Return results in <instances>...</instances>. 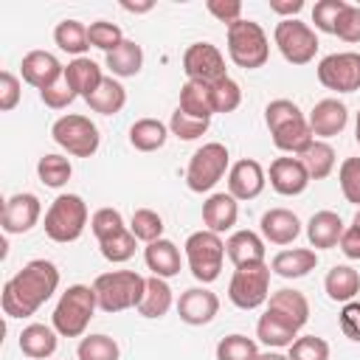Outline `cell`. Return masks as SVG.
<instances>
[{"label":"cell","mask_w":360,"mask_h":360,"mask_svg":"<svg viewBox=\"0 0 360 360\" xmlns=\"http://www.w3.org/2000/svg\"><path fill=\"white\" fill-rule=\"evenodd\" d=\"M53 42H56L62 51H68V53H73V56L79 59V56L90 48L87 25L79 22V20H62V22L53 28Z\"/></svg>","instance_id":"37"},{"label":"cell","mask_w":360,"mask_h":360,"mask_svg":"<svg viewBox=\"0 0 360 360\" xmlns=\"http://www.w3.org/2000/svg\"><path fill=\"white\" fill-rule=\"evenodd\" d=\"M96 307H98V298H96V290L93 287H87V284H70L59 295L56 309L51 315V323H53V329L62 338H82L84 329L93 321Z\"/></svg>","instance_id":"3"},{"label":"cell","mask_w":360,"mask_h":360,"mask_svg":"<svg viewBox=\"0 0 360 360\" xmlns=\"http://www.w3.org/2000/svg\"><path fill=\"white\" fill-rule=\"evenodd\" d=\"M169 132L177 135L180 141H197L208 132V121H200V118L186 115L183 110H174L169 118Z\"/></svg>","instance_id":"47"},{"label":"cell","mask_w":360,"mask_h":360,"mask_svg":"<svg viewBox=\"0 0 360 360\" xmlns=\"http://www.w3.org/2000/svg\"><path fill=\"white\" fill-rule=\"evenodd\" d=\"M90 231H93V236H96L98 242H107L110 236L127 231V225H124V217H121L118 208H98V211L90 217Z\"/></svg>","instance_id":"42"},{"label":"cell","mask_w":360,"mask_h":360,"mask_svg":"<svg viewBox=\"0 0 360 360\" xmlns=\"http://www.w3.org/2000/svg\"><path fill=\"white\" fill-rule=\"evenodd\" d=\"M87 39H90L93 48H101L104 53H110V51H115L124 42V34H121V28L115 22L96 20V22L87 25Z\"/></svg>","instance_id":"43"},{"label":"cell","mask_w":360,"mask_h":360,"mask_svg":"<svg viewBox=\"0 0 360 360\" xmlns=\"http://www.w3.org/2000/svg\"><path fill=\"white\" fill-rule=\"evenodd\" d=\"M141 65H143V51H141V45H138L135 39H124L115 51L107 53V68H110V73L118 76V79L135 76V73L141 70Z\"/></svg>","instance_id":"35"},{"label":"cell","mask_w":360,"mask_h":360,"mask_svg":"<svg viewBox=\"0 0 360 360\" xmlns=\"http://www.w3.org/2000/svg\"><path fill=\"white\" fill-rule=\"evenodd\" d=\"M186 262H188V270L197 281L202 284H211L219 278V270H222V259H225V242L219 233L202 228V231H194L188 239H186Z\"/></svg>","instance_id":"7"},{"label":"cell","mask_w":360,"mask_h":360,"mask_svg":"<svg viewBox=\"0 0 360 360\" xmlns=\"http://www.w3.org/2000/svg\"><path fill=\"white\" fill-rule=\"evenodd\" d=\"M84 101H87V107H90L93 112L115 115V112H121L124 104H127V90H124V84H121L115 76H104V82L98 84V90L90 93Z\"/></svg>","instance_id":"29"},{"label":"cell","mask_w":360,"mask_h":360,"mask_svg":"<svg viewBox=\"0 0 360 360\" xmlns=\"http://www.w3.org/2000/svg\"><path fill=\"white\" fill-rule=\"evenodd\" d=\"M335 34L343 39V42H360V8L357 6H346L338 17V25H335Z\"/></svg>","instance_id":"50"},{"label":"cell","mask_w":360,"mask_h":360,"mask_svg":"<svg viewBox=\"0 0 360 360\" xmlns=\"http://www.w3.org/2000/svg\"><path fill=\"white\" fill-rule=\"evenodd\" d=\"M172 309V287L166 278L160 276H149L146 278V292L138 304V312L143 318H163Z\"/></svg>","instance_id":"33"},{"label":"cell","mask_w":360,"mask_h":360,"mask_svg":"<svg viewBox=\"0 0 360 360\" xmlns=\"http://www.w3.org/2000/svg\"><path fill=\"white\" fill-rule=\"evenodd\" d=\"M79 360H118V343L110 335H87L79 340L76 349Z\"/></svg>","instance_id":"39"},{"label":"cell","mask_w":360,"mask_h":360,"mask_svg":"<svg viewBox=\"0 0 360 360\" xmlns=\"http://www.w3.org/2000/svg\"><path fill=\"white\" fill-rule=\"evenodd\" d=\"M273 39L281 51V56L290 65H309L318 53V37L315 31L301 20H281L273 31Z\"/></svg>","instance_id":"11"},{"label":"cell","mask_w":360,"mask_h":360,"mask_svg":"<svg viewBox=\"0 0 360 360\" xmlns=\"http://www.w3.org/2000/svg\"><path fill=\"white\" fill-rule=\"evenodd\" d=\"M152 6H155L152 0H146V3H129V0H124V3H121V8H124V11H132V14H143V11H152Z\"/></svg>","instance_id":"57"},{"label":"cell","mask_w":360,"mask_h":360,"mask_svg":"<svg viewBox=\"0 0 360 360\" xmlns=\"http://www.w3.org/2000/svg\"><path fill=\"white\" fill-rule=\"evenodd\" d=\"M307 121H309V129H312L315 138H335V135H340L346 129L349 110L338 98H323V101H318L312 107V112H309Z\"/></svg>","instance_id":"19"},{"label":"cell","mask_w":360,"mask_h":360,"mask_svg":"<svg viewBox=\"0 0 360 360\" xmlns=\"http://www.w3.org/2000/svg\"><path fill=\"white\" fill-rule=\"evenodd\" d=\"M217 360H259V346L245 335H225L217 343Z\"/></svg>","instance_id":"40"},{"label":"cell","mask_w":360,"mask_h":360,"mask_svg":"<svg viewBox=\"0 0 360 360\" xmlns=\"http://www.w3.org/2000/svg\"><path fill=\"white\" fill-rule=\"evenodd\" d=\"M205 8H208L219 22H228V25H233L236 20H242V3H239V0H208Z\"/></svg>","instance_id":"54"},{"label":"cell","mask_w":360,"mask_h":360,"mask_svg":"<svg viewBox=\"0 0 360 360\" xmlns=\"http://www.w3.org/2000/svg\"><path fill=\"white\" fill-rule=\"evenodd\" d=\"M20 70H22V79H25L31 87H37L39 93L48 90L51 84H56V82L65 76L62 62H59L53 53H48V51H31V53H25Z\"/></svg>","instance_id":"17"},{"label":"cell","mask_w":360,"mask_h":360,"mask_svg":"<svg viewBox=\"0 0 360 360\" xmlns=\"http://www.w3.org/2000/svg\"><path fill=\"white\" fill-rule=\"evenodd\" d=\"M352 225H357V228H360V208H357V214H354V222H352Z\"/></svg>","instance_id":"60"},{"label":"cell","mask_w":360,"mask_h":360,"mask_svg":"<svg viewBox=\"0 0 360 360\" xmlns=\"http://www.w3.org/2000/svg\"><path fill=\"white\" fill-rule=\"evenodd\" d=\"M166 138H169V127L158 118H138L129 127V143L138 152H155L166 143Z\"/></svg>","instance_id":"34"},{"label":"cell","mask_w":360,"mask_h":360,"mask_svg":"<svg viewBox=\"0 0 360 360\" xmlns=\"http://www.w3.org/2000/svg\"><path fill=\"white\" fill-rule=\"evenodd\" d=\"M343 219L335 211H315L307 222V239L315 250H329L343 236Z\"/></svg>","instance_id":"23"},{"label":"cell","mask_w":360,"mask_h":360,"mask_svg":"<svg viewBox=\"0 0 360 360\" xmlns=\"http://www.w3.org/2000/svg\"><path fill=\"white\" fill-rule=\"evenodd\" d=\"M228 298L239 309H256L270 298V264H245L236 267L228 284Z\"/></svg>","instance_id":"10"},{"label":"cell","mask_w":360,"mask_h":360,"mask_svg":"<svg viewBox=\"0 0 360 360\" xmlns=\"http://www.w3.org/2000/svg\"><path fill=\"white\" fill-rule=\"evenodd\" d=\"M225 253L236 267L264 262V239L256 231H233L225 242Z\"/></svg>","instance_id":"24"},{"label":"cell","mask_w":360,"mask_h":360,"mask_svg":"<svg viewBox=\"0 0 360 360\" xmlns=\"http://www.w3.org/2000/svg\"><path fill=\"white\" fill-rule=\"evenodd\" d=\"M340 332L349 340L360 343V301L343 304V309H340Z\"/></svg>","instance_id":"53"},{"label":"cell","mask_w":360,"mask_h":360,"mask_svg":"<svg viewBox=\"0 0 360 360\" xmlns=\"http://www.w3.org/2000/svg\"><path fill=\"white\" fill-rule=\"evenodd\" d=\"M298 158H301V163L307 166L309 180H323V177H329L332 169H335V149H332V143L318 141V138H315V141L307 146V152H301Z\"/></svg>","instance_id":"36"},{"label":"cell","mask_w":360,"mask_h":360,"mask_svg":"<svg viewBox=\"0 0 360 360\" xmlns=\"http://www.w3.org/2000/svg\"><path fill=\"white\" fill-rule=\"evenodd\" d=\"M340 250L349 256V259H360V228L357 225H349L340 236Z\"/></svg>","instance_id":"55"},{"label":"cell","mask_w":360,"mask_h":360,"mask_svg":"<svg viewBox=\"0 0 360 360\" xmlns=\"http://www.w3.org/2000/svg\"><path fill=\"white\" fill-rule=\"evenodd\" d=\"M270 186H273L278 194H284V197H295V194L307 191V186H309V172H307V166L301 163V158H292V155L276 158V160L270 163Z\"/></svg>","instance_id":"18"},{"label":"cell","mask_w":360,"mask_h":360,"mask_svg":"<svg viewBox=\"0 0 360 360\" xmlns=\"http://www.w3.org/2000/svg\"><path fill=\"white\" fill-rule=\"evenodd\" d=\"M211 98H214V112H233L242 104V87L228 76L211 84Z\"/></svg>","instance_id":"45"},{"label":"cell","mask_w":360,"mask_h":360,"mask_svg":"<svg viewBox=\"0 0 360 360\" xmlns=\"http://www.w3.org/2000/svg\"><path fill=\"white\" fill-rule=\"evenodd\" d=\"M264 121H267V129L273 135V143L287 155H301L315 141V135L309 129V121L304 118L298 104L290 101V98L270 101L264 107Z\"/></svg>","instance_id":"2"},{"label":"cell","mask_w":360,"mask_h":360,"mask_svg":"<svg viewBox=\"0 0 360 360\" xmlns=\"http://www.w3.org/2000/svg\"><path fill=\"white\" fill-rule=\"evenodd\" d=\"M228 163H231V155H228V146L219 143V141H211V143H202L191 160H188V169H186V186L194 191V194H202V191H211L228 172Z\"/></svg>","instance_id":"8"},{"label":"cell","mask_w":360,"mask_h":360,"mask_svg":"<svg viewBox=\"0 0 360 360\" xmlns=\"http://www.w3.org/2000/svg\"><path fill=\"white\" fill-rule=\"evenodd\" d=\"M65 82L73 87L76 96L87 98L90 93L98 90V84L104 82V73H101V68H98L93 59L79 56V59H73V62L65 68Z\"/></svg>","instance_id":"27"},{"label":"cell","mask_w":360,"mask_h":360,"mask_svg":"<svg viewBox=\"0 0 360 360\" xmlns=\"http://www.w3.org/2000/svg\"><path fill=\"white\" fill-rule=\"evenodd\" d=\"M318 264V253L309 250V248H287V250H278L273 256V264L270 270L281 278H301L307 276L309 270H315Z\"/></svg>","instance_id":"26"},{"label":"cell","mask_w":360,"mask_h":360,"mask_svg":"<svg viewBox=\"0 0 360 360\" xmlns=\"http://www.w3.org/2000/svg\"><path fill=\"white\" fill-rule=\"evenodd\" d=\"M186 115L200 118V121H211L214 115V98H211V84L202 82H186L180 87V107Z\"/></svg>","instance_id":"30"},{"label":"cell","mask_w":360,"mask_h":360,"mask_svg":"<svg viewBox=\"0 0 360 360\" xmlns=\"http://www.w3.org/2000/svg\"><path fill=\"white\" fill-rule=\"evenodd\" d=\"M354 138H357V143H360V112H357V121H354Z\"/></svg>","instance_id":"59"},{"label":"cell","mask_w":360,"mask_h":360,"mask_svg":"<svg viewBox=\"0 0 360 360\" xmlns=\"http://www.w3.org/2000/svg\"><path fill=\"white\" fill-rule=\"evenodd\" d=\"M287 357L290 360H329V343L318 335H304V338H295Z\"/></svg>","instance_id":"46"},{"label":"cell","mask_w":360,"mask_h":360,"mask_svg":"<svg viewBox=\"0 0 360 360\" xmlns=\"http://www.w3.org/2000/svg\"><path fill=\"white\" fill-rule=\"evenodd\" d=\"M39 214H42L39 197L20 191V194L8 197L3 205V231L6 233H28L39 222Z\"/></svg>","instance_id":"15"},{"label":"cell","mask_w":360,"mask_h":360,"mask_svg":"<svg viewBox=\"0 0 360 360\" xmlns=\"http://www.w3.org/2000/svg\"><path fill=\"white\" fill-rule=\"evenodd\" d=\"M304 8V0H270V11L281 14L284 20H292V14H298Z\"/></svg>","instance_id":"56"},{"label":"cell","mask_w":360,"mask_h":360,"mask_svg":"<svg viewBox=\"0 0 360 360\" xmlns=\"http://www.w3.org/2000/svg\"><path fill=\"white\" fill-rule=\"evenodd\" d=\"M264 183H267V174H264L262 163L253 158L236 160L228 169V194L233 200H256L264 191Z\"/></svg>","instance_id":"14"},{"label":"cell","mask_w":360,"mask_h":360,"mask_svg":"<svg viewBox=\"0 0 360 360\" xmlns=\"http://www.w3.org/2000/svg\"><path fill=\"white\" fill-rule=\"evenodd\" d=\"M59 287V270L48 259H31L3 287V312L8 318L34 315Z\"/></svg>","instance_id":"1"},{"label":"cell","mask_w":360,"mask_h":360,"mask_svg":"<svg viewBox=\"0 0 360 360\" xmlns=\"http://www.w3.org/2000/svg\"><path fill=\"white\" fill-rule=\"evenodd\" d=\"M96 298H98V309L104 312H124L141 304L143 292H146V278L135 270H110L96 276L93 281Z\"/></svg>","instance_id":"4"},{"label":"cell","mask_w":360,"mask_h":360,"mask_svg":"<svg viewBox=\"0 0 360 360\" xmlns=\"http://www.w3.org/2000/svg\"><path fill=\"white\" fill-rule=\"evenodd\" d=\"M20 79L11 73V70H3L0 73V110L3 112H11L17 104H20Z\"/></svg>","instance_id":"52"},{"label":"cell","mask_w":360,"mask_h":360,"mask_svg":"<svg viewBox=\"0 0 360 360\" xmlns=\"http://www.w3.org/2000/svg\"><path fill=\"white\" fill-rule=\"evenodd\" d=\"M51 135L73 158H93L101 143L98 127L87 115H79V112H68V115L56 118L51 127Z\"/></svg>","instance_id":"9"},{"label":"cell","mask_w":360,"mask_h":360,"mask_svg":"<svg viewBox=\"0 0 360 360\" xmlns=\"http://www.w3.org/2000/svg\"><path fill=\"white\" fill-rule=\"evenodd\" d=\"M323 287H326V295L332 301H340V304H349L354 301V295L360 292V273L349 264H335L326 278H323Z\"/></svg>","instance_id":"31"},{"label":"cell","mask_w":360,"mask_h":360,"mask_svg":"<svg viewBox=\"0 0 360 360\" xmlns=\"http://www.w3.org/2000/svg\"><path fill=\"white\" fill-rule=\"evenodd\" d=\"M338 180H340V191L349 202L360 205V158H346L340 163V172H338Z\"/></svg>","instance_id":"49"},{"label":"cell","mask_w":360,"mask_h":360,"mask_svg":"<svg viewBox=\"0 0 360 360\" xmlns=\"http://www.w3.org/2000/svg\"><path fill=\"white\" fill-rule=\"evenodd\" d=\"M267 309L284 315V318L292 321L298 329L309 321V301H307V295L298 292V290H287V287H284V290L273 292V295L267 298Z\"/></svg>","instance_id":"32"},{"label":"cell","mask_w":360,"mask_h":360,"mask_svg":"<svg viewBox=\"0 0 360 360\" xmlns=\"http://www.w3.org/2000/svg\"><path fill=\"white\" fill-rule=\"evenodd\" d=\"M318 82L326 90H335V93L360 90V53L340 51V53L323 56L318 62Z\"/></svg>","instance_id":"12"},{"label":"cell","mask_w":360,"mask_h":360,"mask_svg":"<svg viewBox=\"0 0 360 360\" xmlns=\"http://www.w3.org/2000/svg\"><path fill=\"white\" fill-rule=\"evenodd\" d=\"M87 225V202L79 194H59L45 211V233L48 239L68 245L84 233Z\"/></svg>","instance_id":"6"},{"label":"cell","mask_w":360,"mask_h":360,"mask_svg":"<svg viewBox=\"0 0 360 360\" xmlns=\"http://www.w3.org/2000/svg\"><path fill=\"white\" fill-rule=\"evenodd\" d=\"M143 259H146V267L152 270V276L172 278V276L180 273V250H177V245L169 242V239L149 242L146 250H143Z\"/></svg>","instance_id":"28"},{"label":"cell","mask_w":360,"mask_h":360,"mask_svg":"<svg viewBox=\"0 0 360 360\" xmlns=\"http://www.w3.org/2000/svg\"><path fill=\"white\" fill-rule=\"evenodd\" d=\"M346 6H349L346 0H321V3H315L312 6V22H315V28L323 31V34H335L338 17H340V11Z\"/></svg>","instance_id":"48"},{"label":"cell","mask_w":360,"mask_h":360,"mask_svg":"<svg viewBox=\"0 0 360 360\" xmlns=\"http://www.w3.org/2000/svg\"><path fill=\"white\" fill-rule=\"evenodd\" d=\"M129 231L135 233V239H141V242L149 245V242L163 239V219H160V214L152 211V208H138V211L132 214Z\"/></svg>","instance_id":"41"},{"label":"cell","mask_w":360,"mask_h":360,"mask_svg":"<svg viewBox=\"0 0 360 360\" xmlns=\"http://www.w3.org/2000/svg\"><path fill=\"white\" fill-rule=\"evenodd\" d=\"M236 217H239V205L231 194L225 191H217L211 194L205 202H202V222L208 231L214 233H225L236 225Z\"/></svg>","instance_id":"22"},{"label":"cell","mask_w":360,"mask_h":360,"mask_svg":"<svg viewBox=\"0 0 360 360\" xmlns=\"http://www.w3.org/2000/svg\"><path fill=\"white\" fill-rule=\"evenodd\" d=\"M259 360H290V357L281 352H264V354H259Z\"/></svg>","instance_id":"58"},{"label":"cell","mask_w":360,"mask_h":360,"mask_svg":"<svg viewBox=\"0 0 360 360\" xmlns=\"http://www.w3.org/2000/svg\"><path fill=\"white\" fill-rule=\"evenodd\" d=\"M183 70L188 82H202V84H217L228 79L225 73V56L219 53L217 45L211 42H194L183 53Z\"/></svg>","instance_id":"13"},{"label":"cell","mask_w":360,"mask_h":360,"mask_svg":"<svg viewBox=\"0 0 360 360\" xmlns=\"http://www.w3.org/2000/svg\"><path fill=\"white\" fill-rule=\"evenodd\" d=\"M59 332L53 326H45V323H28L22 332H20V352L31 360H45L56 352L59 346Z\"/></svg>","instance_id":"25"},{"label":"cell","mask_w":360,"mask_h":360,"mask_svg":"<svg viewBox=\"0 0 360 360\" xmlns=\"http://www.w3.org/2000/svg\"><path fill=\"white\" fill-rule=\"evenodd\" d=\"M228 56L233 65L245 70L262 68L270 56V42L264 28L253 20H236L233 25H228Z\"/></svg>","instance_id":"5"},{"label":"cell","mask_w":360,"mask_h":360,"mask_svg":"<svg viewBox=\"0 0 360 360\" xmlns=\"http://www.w3.org/2000/svg\"><path fill=\"white\" fill-rule=\"evenodd\" d=\"M98 248H101V256H104L107 262L121 264V262H127V259L135 256V233L127 228V231L110 236L107 242H98Z\"/></svg>","instance_id":"44"},{"label":"cell","mask_w":360,"mask_h":360,"mask_svg":"<svg viewBox=\"0 0 360 360\" xmlns=\"http://www.w3.org/2000/svg\"><path fill=\"white\" fill-rule=\"evenodd\" d=\"M39 98H42V104L51 107V110H65V107L76 98V93H73V87L65 82V76H62L56 84H51L48 90H42Z\"/></svg>","instance_id":"51"},{"label":"cell","mask_w":360,"mask_h":360,"mask_svg":"<svg viewBox=\"0 0 360 360\" xmlns=\"http://www.w3.org/2000/svg\"><path fill=\"white\" fill-rule=\"evenodd\" d=\"M262 236L273 245H290L301 233V219L290 208H270L262 214Z\"/></svg>","instance_id":"20"},{"label":"cell","mask_w":360,"mask_h":360,"mask_svg":"<svg viewBox=\"0 0 360 360\" xmlns=\"http://www.w3.org/2000/svg\"><path fill=\"white\" fill-rule=\"evenodd\" d=\"M37 174H39V180H42L48 188H62V186L70 180L73 166H70V160L62 158V155H42L39 163H37Z\"/></svg>","instance_id":"38"},{"label":"cell","mask_w":360,"mask_h":360,"mask_svg":"<svg viewBox=\"0 0 360 360\" xmlns=\"http://www.w3.org/2000/svg\"><path fill=\"white\" fill-rule=\"evenodd\" d=\"M256 338L264 346H270V349H284V346H292L295 343L298 326L292 321H287L284 315H278L273 309H264V315L256 323Z\"/></svg>","instance_id":"21"},{"label":"cell","mask_w":360,"mask_h":360,"mask_svg":"<svg viewBox=\"0 0 360 360\" xmlns=\"http://www.w3.org/2000/svg\"><path fill=\"white\" fill-rule=\"evenodd\" d=\"M219 312V298L208 287H188L177 301V315L188 326H205Z\"/></svg>","instance_id":"16"}]
</instances>
